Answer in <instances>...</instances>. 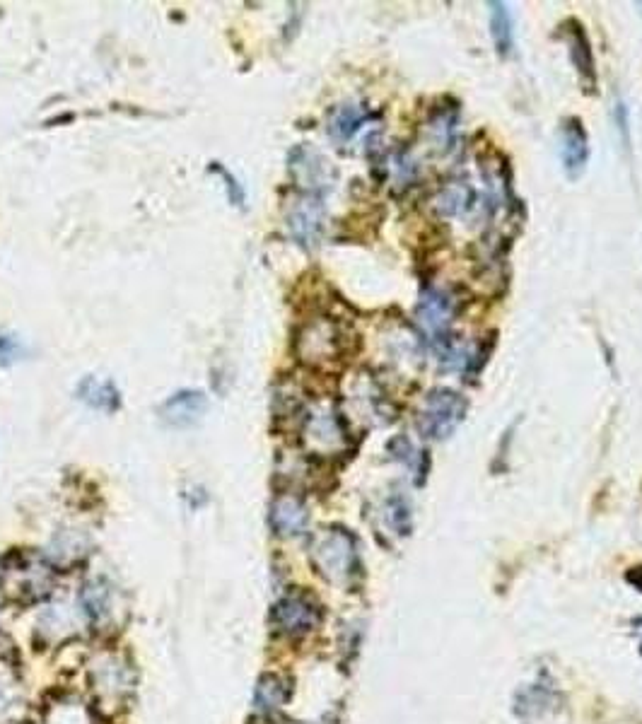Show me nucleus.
<instances>
[{
	"label": "nucleus",
	"instance_id": "f257e3e1",
	"mask_svg": "<svg viewBox=\"0 0 642 724\" xmlns=\"http://www.w3.org/2000/svg\"><path fill=\"white\" fill-rule=\"evenodd\" d=\"M469 401L452 389H433L418 408V430L430 440H445L464 423Z\"/></svg>",
	"mask_w": 642,
	"mask_h": 724
},
{
	"label": "nucleus",
	"instance_id": "f03ea898",
	"mask_svg": "<svg viewBox=\"0 0 642 724\" xmlns=\"http://www.w3.org/2000/svg\"><path fill=\"white\" fill-rule=\"evenodd\" d=\"M312 563L324 580L343 585L355 572V541L343 529H324L312 543Z\"/></svg>",
	"mask_w": 642,
	"mask_h": 724
},
{
	"label": "nucleus",
	"instance_id": "7ed1b4c3",
	"mask_svg": "<svg viewBox=\"0 0 642 724\" xmlns=\"http://www.w3.org/2000/svg\"><path fill=\"white\" fill-rule=\"evenodd\" d=\"M295 348L300 360L307 365H329V362L341 360L343 350H346V334L334 319L319 317L302 326Z\"/></svg>",
	"mask_w": 642,
	"mask_h": 724
},
{
	"label": "nucleus",
	"instance_id": "20e7f679",
	"mask_svg": "<svg viewBox=\"0 0 642 724\" xmlns=\"http://www.w3.org/2000/svg\"><path fill=\"white\" fill-rule=\"evenodd\" d=\"M302 440H305L307 449H312L314 454H321V457L343 452L348 445V432L341 420V413L331 404H326V401L314 404L307 411Z\"/></svg>",
	"mask_w": 642,
	"mask_h": 724
},
{
	"label": "nucleus",
	"instance_id": "39448f33",
	"mask_svg": "<svg viewBox=\"0 0 642 724\" xmlns=\"http://www.w3.org/2000/svg\"><path fill=\"white\" fill-rule=\"evenodd\" d=\"M459 302L449 290L442 288H428L423 295H420L418 307H416V321L425 336L440 346L445 343V334L452 324L454 317H457Z\"/></svg>",
	"mask_w": 642,
	"mask_h": 724
},
{
	"label": "nucleus",
	"instance_id": "423d86ee",
	"mask_svg": "<svg viewBox=\"0 0 642 724\" xmlns=\"http://www.w3.org/2000/svg\"><path fill=\"white\" fill-rule=\"evenodd\" d=\"M319 604L312 597L302 592L285 594L283 599L273 606L271 621L280 635L288 638H302V635L312 633L319 626Z\"/></svg>",
	"mask_w": 642,
	"mask_h": 724
},
{
	"label": "nucleus",
	"instance_id": "0eeeda50",
	"mask_svg": "<svg viewBox=\"0 0 642 724\" xmlns=\"http://www.w3.org/2000/svg\"><path fill=\"white\" fill-rule=\"evenodd\" d=\"M290 174H293L295 186L300 191H305V196H317L321 198L324 191H329L334 186V167L329 165L326 157H321L317 150H312L309 145H300L290 153Z\"/></svg>",
	"mask_w": 642,
	"mask_h": 724
},
{
	"label": "nucleus",
	"instance_id": "6e6552de",
	"mask_svg": "<svg viewBox=\"0 0 642 724\" xmlns=\"http://www.w3.org/2000/svg\"><path fill=\"white\" fill-rule=\"evenodd\" d=\"M92 683H95L97 696L102 700H121L131 691L133 676L124 659L104 655L92 667Z\"/></svg>",
	"mask_w": 642,
	"mask_h": 724
},
{
	"label": "nucleus",
	"instance_id": "1a4fd4ad",
	"mask_svg": "<svg viewBox=\"0 0 642 724\" xmlns=\"http://www.w3.org/2000/svg\"><path fill=\"white\" fill-rule=\"evenodd\" d=\"M558 153L560 162H563V169L568 177H580L585 172L587 160H589V143H587V131L585 126L577 119L563 121L558 131Z\"/></svg>",
	"mask_w": 642,
	"mask_h": 724
},
{
	"label": "nucleus",
	"instance_id": "9d476101",
	"mask_svg": "<svg viewBox=\"0 0 642 724\" xmlns=\"http://www.w3.org/2000/svg\"><path fill=\"white\" fill-rule=\"evenodd\" d=\"M288 227L302 247H314L324 227V206L321 198L305 196L297 201L288 215Z\"/></svg>",
	"mask_w": 642,
	"mask_h": 724
},
{
	"label": "nucleus",
	"instance_id": "9b49d317",
	"mask_svg": "<svg viewBox=\"0 0 642 724\" xmlns=\"http://www.w3.org/2000/svg\"><path fill=\"white\" fill-rule=\"evenodd\" d=\"M268 519H271V527L278 536H283V539H293V536L305 534L309 524V512L305 502L297 498V495L283 493L273 500Z\"/></svg>",
	"mask_w": 642,
	"mask_h": 724
},
{
	"label": "nucleus",
	"instance_id": "f8f14e48",
	"mask_svg": "<svg viewBox=\"0 0 642 724\" xmlns=\"http://www.w3.org/2000/svg\"><path fill=\"white\" fill-rule=\"evenodd\" d=\"M563 37L570 46V58H573L577 73H580L582 85H585L587 92H594V85H597V70H594V56L592 49H589L585 27H582L577 20L565 22Z\"/></svg>",
	"mask_w": 642,
	"mask_h": 724
},
{
	"label": "nucleus",
	"instance_id": "ddd939ff",
	"mask_svg": "<svg viewBox=\"0 0 642 724\" xmlns=\"http://www.w3.org/2000/svg\"><path fill=\"white\" fill-rule=\"evenodd\" d=\"M208 401L201 391H179L172 399L165 401L160 416L165 418V423L174 425V428H186V425L196 423L198 418L206 411Z\"/></svg>",
	"mask_w": 642,
	"mask_h": 724
},
{
	"label": "nucleus",
	"instance_id": "4468645a",
	"mask_svg": "<svg viewBox=\"0 0 642 724\" xmlns=\"http://www.w3.org/2000/svg\"><path fill=\"white\" fill-rule=\"evenodd\" d=\"M372 119V114L367 112L363 104H343L338 107L334 114H331L329 121V136L336 140V143L346 145L360 133L367 121Z\"/></svg>",
	"mask_w": 642,
	"mask_h": 724
},
{
	"label": "nucleus",
	"instance_id": "2eb2a0df",
	"mask_svg": "<svg viewBox=\"0 0 642 724\" xmlns=\"http://www.w3.org/2000/svg\"><path fill=\"white\" fill-rule=\"evenodd\" d=\"M474 203L476 191L466 181H449L435 198L437 213L445 215V218H459V215L469 213Z\"/></svg>",
	"mask_w": 642,
	"mask_h": 724
},
{
	"label": "nucleus",
	"instance_id": "dca6fc26",
	"mask_svg": "<svg viewBox=\"0 0 642 724\" xmlns=\"http://www.w3.org/2000/svg\"><path fill=\"white\" fill-rule=\"evenodd\" d=\"M80 401H85L90 408H97V411H116L119 408V391H116L114 382L99 377H85L83 382L75 389Z\"/></svg>",
	"mask_w": 642,
	"mask_h": 724
},
{
	"label": "nucleus",
	"instance_id": "f3484780",
	"mask_svg": "<svg viewBox=\"0 0 642 724\" xmlns=\"http://www.w3.org/2000/svg\"><path fill=\"white\" fill-rule=\"evenodd\" d=\"M490 37H493L495 49H498L500 56H507L512 51V44H515V37H512V15L510 8L505 3H490Z\"/></svg>",
	"mask_w": 642,
	"mask_h": 724
},
{
	"label": "nucleus",
	"instance_id": "a211bd4d",
	"mask_svg": "<svg viewBox=\"0 0 642 724\" xmlns=\"http://www.w3.org/2000/svg\"><path fill=\"white\" fill-rule=\"evenodd\" d=\"M285 698H288L285 683L280 681L278 676H266V679H261L259 688H256L254 703L259 710H273L280 708V705L285 703Z\"/></svg>",
	"mask_w": 642,
	"mask_h": 724
},
{
	"label": "nucleus",
	"instance_id": "6ab92c4d",
	"mask_svg": "<svg viewBox=\"0 0 642 724\" xmlns=\"http://www.w3.org/2000/svg\"><path fill=\"white\" fill-rule=\"evenodd\" d=\"M20 353V346L10 336H0V365H8L13 362Z\"/></svg>",
	"mask_w": 642,
	"mask_h": 724
}]
</instances>
